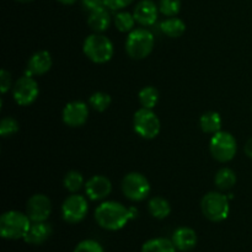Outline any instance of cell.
<instances>
[{
	"instance_id": "6da1fadb",
	"label": "cell",
	"mask_w": 252,
	"mask_h": 252,
	"mask_svg": "<svg viewBox=\"0 0 252 252\" xmlns=\"http://www.w3.org/2000/svg\"><path fill=\"white\" fill-rule=\"evenodd\" d=\"M94 217L98 226L110 231L121 230L132 219L130 209L115 201H105L98 204Z\"/></svg>"
},
{
	"instance_id": "7a4b0ae2",
	"label": "cell",
	"mask_w": 252,
	"mask_h": 252,
	"mask_svg": "<svg viewBox=\"0 0 252 252\" xmlns=\"http://www.w3.org/2000/svg\"><path fill=\"white\" fill-rule=\"evenodd\" d=\"M32 221L26 213L7 211L0 217V235L6 240L25 239Z\"/></svg>"
},
{
	"instance_id": "3957f363",
	"label": "cell",
	"mask_w": 252,
	"mask_h": 252,
	"mask_svg": "<svg viewBox=\"0 0 252 252\" xmlns=\"http://www.w3.org/2000/svg\"><path fill=\"white\" fill-rule=\"evenodd\" d=\"M154 34L145 27H138L128 33L126 39V52L132 59L142 61L150 56L154 49Z\"/></svg>"
},
{
	"instance_id": "277c9868",
	"label": "cell",
	"mask_w": 252,
	"mask_h": 252,
	"mask_svg": "<svg viewBox=\"0 0 252 252\" xmlns=\"http://www.w3.org/2000/svg\"><path fill=\"white\" fill-rule=\"evenodd\" d=\"M83 52L91 62L96 64H105L112 59L115 48L108 37L102 33L89 34L83 44Z\"/></svg>"
},
{
	"instance_id": "5b68a950",
	"label": "cell",
	"mask_w": 252,
	"mask_h": 252,
	"mask_svg": "<svg viewBox=\"0 0 252 252\" xmlns=\"http://www.w3.org/2000/svg\"><path fill=\"white\" fill-rule=\"evenodd\" d=\"M201 211L208 220L214 223L224 221L230 213L229 198L220 192H208L201 201Z\"/></svg>"
},
{
	"instance_id": "8992f818",
	"label": "cell",
	"mask_w": 252,
	"mask_h": 252,
	"mask_svg": "<svg viewBox=\"0 0 252 252\" xmlns=\"http://www.w3.org/2000/svg\"><path fill=\"white\" fill-rule=\"evenodd\" d=\"M209 152L219 162H229L235 158L238 143L231 133L219 130L209 140Z\"/></svg>"
},
{
	"instance_id": "52a82bcc",
	"label": "cell",
	"mask_w": 252,
	"mask_h": 252,
	"mask_svg": "<svg viewBox=\"0 0 252 252\" xmlns=\"http://www.w3.org/2000/svg\"><path fill=\"white\" fill-rule=\"evenodd\" d=\"M133 128L139 137L144 139H154L159 135L161 122L154 111L140 107L133 116Z\"/></svg>"
},
{
	"instance_id": "ba28073f",
	"label": "cell",
	"mask_w": 252,
	"mask_h": 252,
	"mask_svg": "<svg viewBox=\"0 0 252 252\" xmlns=\"http://www.w3.org/2000/svg\"><path fill=\"white\" fill-rule=\"evenodd\" d=\"M121 189L126 198L132 202H142L150 194V182L140 172H129L121 182Z\"/></svg>"
},
{
	"instance_id": "9c48e42d",
	"label": "cell",
	"mask_w": 252,
	"mask_h": 252,
	"mask_svg": "<svg viewBox=\"0 0 252 252\" xmlns=\"http://www.w3.org/2000/svg\"><path fill=\"white\" fill-rule=\"evenodd\" d=\"M39 95L38 83L31 75L25 74L17 79L12 86V98L19 106H30Z\"/></svg>"
},
{
	"instance_id": "30bf717a",
	"label": "cell",
	"mask_w": 252,
	"mask_h": 252,
	"mask_svg": "<svg viewBox=\"0 0 252 252\" xmlns=\"http://www.w3.org/2000/svg\"><path fill=\"white\" fill-rule=\"evenodd\" d=\"M88 199L81 194H70L62 204V218L69 224H78L83 221L88 216Z\"/></svg>"
},
{
	"instance_id": "8fae6325",
	"label": "cell",
	"mask_w": 252,
	"mask_h": 252,
	"mask_svg": "<svg viewBox=\"0 0 252 252\" xmlns=\"http://www.w3.org/2000/svg\"><path fill=\"white\" fill-rule=\"evenodd\" d=\"M52 213V202L49 197L43 193H36L27 201L26 214L32 223L47 221Z\"/></svg>"
},
{
	"instance_id": "7c38bea8",
	"label": "cell",
	"mask_w": 252,
	"mask_h": 252,
	"mask_svg": "<svg viewBox=\"0 0 252 252\" xmlns=\"http://www.w3.org/2000/svg\"><path fill=\"white\" fill-rule=\"evenodd\" d=\"M89 118V106L84 101L68 102L62 112V120L68 127L78 128L86 123Z\"/></svg>"
},
{
	"instance_id": "4fadbf2b",
	"label": "cell",
	"mask_w": 252,
	"mask_h": 252,
	"mask_svg": "<svg viewBox=\"0 0 252 252\" xmlns=\"http://www.w3.org/2000/svg\"><path fill=\"white\" fill-rule=\"evenodd\" d=\"M111 192L112 182L103 175H95L85 182V193L90 201H102L110 196Z\"/></svg>"
},
{
	"instance_id": "5bb4252c",
	"label": "cell",
	"mask_w": 252,
	"mask_h": 252,
	"mask_svg": "<svg viewBox=\"0 0 252 252\" xmlns=\"http://www.w3.org/2000/svg\"><path fill=\"white\" fill-rule=\"evenodd\" d=\"M159 12V6L153 0H140L133 10L135 21L143 27H149L157 24Z\"/></svg>"
},
{
	"instance_id": "9a60e30c",
	"label": "cell",
	"mask_w": 252,
	"mask_h": 252,
	"mask_svg": "<svg viewBox=\"0 0 252 252\" xmlns=\"http://www.w3.org/2000/svg\"><path fill=\"white\" fill-rule=\"evenodd\" d=\"M53 65L52 56L48 51H38L31 56L27 62L26 74L31 76H41L48 73Z\"/></svg>"
},
{
	"instance_id": "2e32d148",
	"label": "cell",
	"mask_w": 252,
	"mask_h": 252,
	"mask_svg": "<svg viewBox=\"0 0 252 252\" xmlns=\"http://www.w3.org/2000/svg\"><path fill=\"white\" fill-rule=\"evenodd\" d=\"M171 240L177 250L187 252L196 248L197 243H198V236H197V233L192 228L180 226L174 231Z\"/></svg>"
},
{
	"instance_id": "e0dca14e",
	"label": "cell",
	"mask_w": 252,
	"mask_h": 252,
	"mask_svg": "<svg viewBox=\"0 0 252 252\" xmlns=\"http://www.w3.org/2000/svg\"><path fill=\"white\" fill-rule=\"evenodd\" d=\"M52 234H53V229L51 224L47 221H37V223L31 224L24 240L30 245H42L51 238Z\"/></svg>"
},
{
	"instance_id": "ac0fdd59",
	"label": "cell",
	"mask_w": 252,
	"mask_h": 252,
	"mask_svg": "<svg viewBox=\"0 0 252 252\" xmlns=\"http://www.w3.org/2000/svg\"><path fill=\"white\" fill-rule=\"evenodd\" d=\"M108 10L106 6H101L89 12L88 25L96 33H102L110 27L111 15Z\"/></svg>"
},
{
	"instance_id": "d6986e66",
	"label": "cell",
	"mask_w": 252,
	"mask_h": 252,
	"mask_svg": "<svg viewBox=\"0 0 252 252\" xmlns=\"http://www.w3.org/2000/svg\"><path fill=\"white\" fill-rule=\"evenodd\" d=\"M159 29L165 36L171 37V38H179L186 32V24L184 20L179 19L177 16H172L162 20L159 25Z\"/></svg>"
},
{
	"instance_id": "ffe728a7",
	"label": "cell",
	"mask_w": 252,
	"mask_h": 252,
	"mask_svg": "<svg viewBox=\"0 0 252 252\" xmlns=\"http://www.w3.org/2000/svg\"><path fill=\"white\" fill-rule=\"evenodd\" d=\"M221 126H223V120L216 111L204 112L199 118V127L206 134H216L217 132L221 130Z\"/></svg>"
},
{
	"instance_id": "44dd1931",
	"label": "cell",
	"mask_w": 252,
	"mask_h": 252,
	"mask_svg": "<svg viewBox=\"0 0 252 252\" xmlns=\"http://www.w3.org/2000/svg\"><path fill=\"white\" fill-rule=\"evenodd\" d=\"M148 212L155 219H165L171 214V206L169 201L162 197H153L148 202Z\"/></svg>"
},
{
	"instance_id": "7402d4cb",
	"label": "cell",
	"mask_w": 252,
	"mask_h": 252,
	"mask_svg": "<svg viewBox=\"0 0 252 252\" xmlns=\"http://www.w3.org/2000/svg\"><path fill=\"white\" fill-rule=\"evenodd\" d=\"M236 174L234 170L229 169V167H221L217 171L216 176H214V184L221 191H228V189H233L236 185Z\"/></svg>"
},
{
	"instance_id": "603a6c76",
	"label": "cell",
	"mask_w": 252,
	"mask_h": 252,
	"mask_svg": "<svg viewBox=\"0 0 252 252\" xmlns=\"http://www.w3.org/2000/svg\"><path fill=\"white\" fill-rule=\"evenodd\" d=\"M171 239L154 238L145 241L142 246V252H176Z\"/></svg>"
},
{
	"instance_id": "cb8c5ba5",
	"label": "cell",
	"mask_w": 252,
	"mask_h": 252,
	"mask_svg": "<svg viewBox=\"0 0 252 252\" xmlns=\"http://www.w3.org/2000/svg\"><path fill=\"white\" fill-rule=\"evenodd\" d=\"M113 22H115V26L117 27L118 31L125 32V33H129L130 31H133L135 24H137L133 12L125 11V10H120V11L115 15Z\"/></svg>"
},
{
	"instance_id": "d4e9b609",
	"label": "cell",
	"mask_w": 252,
	"mask_h": 252,
	"mask_svg": "<svg viewBox=\"0 0 252 252\" xmlns=\"http://www.w3.org/2000/svg\"><path fill=\"white\" fill-rule=\"evenodd\" d=\"M138 100L142 107L153 110L159 102V91L154 86H144L138 94Z\"/></svg>"
},
{
	"instance_id": "484cf974",
	"label": "cell",
	"mask_w": 252,
	"mask_h": 252,
	"mask_svg": "<svg viewBox=\"0 0 252 252\" xmlns=\"http://www.w3.org/2000/svg\"><path fill=\"white\" fill-rule=\"evenodd\" d=\"M63 185L66 191L70 192V193H76L83 187H85V181H84V177L80 172L71 170V171L66 172V175L64 176Z\"/></svg>"
},
{
	"instance_id": "4316f807",
	"label": "cell",
	"mask_w": 252,
	"mask_h": 252,
	"mask_svg": "<svg viewBox=\"0 0 252 252\" xmlns=\"http://www.w3.org/2000/svg\"><path fill=\"white\" fill-rule=\"evenodd\" d=\"M112 98L108 94L102 93V91H97L94 93L89 98V105L91 108L96 111V112H105L108 107L111 106Z\"/></svg>"
},
{
	"instance_id": "83f0119b",
	"label": "cell",
	"mask_w": 252,
	"mask_h": 252,
	"mask_svg": "<svg viewBox=\"0 0 252 252\" xmlns=\"http://www.w3.org/2000/svg\"><path fill=\"white\" fill-rule=\"evenodd\" d=\"M158 6H159V11L164 16H177L181 10V0H159Z\"/></svg>"
},
{
	"instance_id": "f1b7e54d",
	"label": "cell",
	"mask_w": 252,
	"mask_h": 252,
	"mask_svg": "<svg viewBox=\"0 0 252 252\" xmlns=\"http://www.w3.org/2000/svg\"><path fill=\"white\" fill-rule=\"evenodd\" d=\"M20 129L19 122L14 117H5L0 121V135L2 138L12 137Z\"/></svg>"
},
{
	"instance_id": "f546056e",
	"label": "cell",
	"mask_w": 252,
	"mask_h": 252,
	"mask_svg": "<svg viewBox=\"0 0 252 252\" xmlns=\"http://www.w3.org/2000/svg\"><path fill=\"white\" fill-rule=\"evenodd\" d=\"M73 252H105V250H103L102 245L96 240L86 239V240L80 241L75 246Z\"/></svg>"
},
{
	"instance_id": "4dcf8cb0",
	"label": "cell",
	"mask_w": 252,
	"mask_h": 252,
	"mask_svg": "<svg viewBox=\"0 0 252 252\" xmlns=\"http://www.w3.org/2000/svg\"><path fill=\"white\" fill-rule=\"evenodd\" d=\"M134 0H103V5L112 11H120L129 6Z\"/></svg>"
},
{
	"instance_id": "1f68e13d",
	"label": "cell",
	"mask_w": 252,
	"mask_h": 252,
	"mask_svg": "<svg viewBox=\"0 0 252 252\" xmlns=\"http://www.w3.org/2000/svg\"><path fill=\"white\" fill-rule=\"evenodd\" d=\"M12 86L14 85L11 84V74L2 69L0 71V90H1L2 95H5L10 89H12Z\"/></svg>"
},
{
	"instance_id": "d6a6232c",
	"label": "cell",
	"mask_w": 252,
	"mask_h": 252,
	"mask_svg": "<svg viewBox=\"0 0 252 252\" xmlns=\"http://www.w3.org/2000/svg\"><path fill=\"white\" fill-rule=\"evenodd\" d=\"M81 5L84 6V9L88 10L89 12L93 11V10L98 9L101 6H105L103 5V0H80Z\"/></svg>"
},
{
	"instance_id": "836d02e7",
	"label": "cell",
	"mask_w": 252,
	"mask_h": 252,
	"mask_svg": "<svg viewBox=\"0 0 252 252\" xmlns=\"http://www.w3.org/2000/svg\"><path fill=\"white\" fill-rule=\"evenodd\" d=\"M244 150H245L246 155H248L249 158H251V159H252V138H250V139H249L248 142H246Z\"/></svg>"
},
{
	"instance_id": "e575fe53",
	"label": "cell",
	"mask_w": 252,
	"mask_h": 252,
	"mask_svg": "<svg viewBox=\"0 0 252 252\" xmlns=\"http://www.w3.org/2000/svg\"><path fill=\"white\" fill-rule=\"evenodd\" d=\"M58 1L63 5H73V4H75L78 0H58Z\"/></svg>"
},
{
	"instance_id": "d590c367",
	"label": "cell",
	"mask_w": 252,
	"mask_h": 252,
	"mask_svg": "<svg viewBox=\"0 0 252 252\" xmlns=\"http://www.w3.org/2000/svg\"><path fill=\"white\" fill-rule=\"evenodd\" d=\"M17 2H21V4H29V2L34 1V0H16Z\"/></svg>"
}]
</instances>
